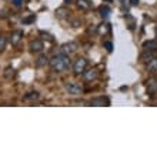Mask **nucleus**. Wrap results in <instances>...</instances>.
Wrapping results in <instances>:
<instances>
[{"instance_id":"nucleus-1","label":"nucleus","mask_w":157,"mask_h":157,"mask_svg":"<svg viewBox=\"0 0 157 157\" xmlns=\"http://www.w3.org/2000/svg\"><path fill=\"white\" fill-rule=\"evenodd\" d=\"M49 66L50 69L56 73H63V71L69 70L71 67V60L69 57V54H64V53H60V54H56L53 57L49 60Z\"/></svg>"},{"instance_id":"nucleus-2","label":"nucleus","mask_w":157,"mask_h":157,"mask_svg":"<svg viewBox=\"0 0 157 157\" xmlns=\"http://www.w3.org/2000/svg\"><path fill=\"white\" fill-rule=\"evenodd\" d=\"M87 64H89V62H87L86 57H78L77 60L71 64V66H73V73H75L76 76L83 75V71L87 69Z\"/></svg>"},{"instance_id":"nucleus-3","label":"nucleus","mask_w":157,"mask_h":157,"mask_svg":"<svg viewBox=\"0 0 157 157\" xmlns=\"http://www.w3.org/2000/svg\"><path fill=\"white\" fill-rule=\"evenodd\" d=\"M64 89H66V91L69 93V94H71V96H80V94H83V86L80 84V83L69 82V83H66Z\"/></svg>"},{"instance_id":"nucleus-4","label":"nucleus","mask_w":157,"mask_h":157,"mask_svg":"<svg viewBox=\"0 0 157 157\" xmlns=\"http://www.w3.org/2000/svg\"><path fill=\"white\" fill-rule=\"evenodd\" d=\"M83 80L87 83H91L94 82V80H97L99 78V70L97 69H94V67H91V69H86V70L83 71Z\"/></svg>"},{"instance_id":"nucleus-5","label":"nucleus","mask_w":157,"mask_h":157,"mask_svg":"<svg viewBox=\"0 0 157 157\" xmlns=\"http://www.w3.org/2000/svg\"><path fill=\"white\" fill-rule=\"evenodd\" d=\"M146 90L149 96L157 94V77H149L146 82Z\"/></svg>"},{"instance_id":"nucleus-6","label":"nucleus","mask_w":157,"mask_h":157,"mask_svg":"<svg viewBox=\"0 0 157 157\" xmlns=\"http://www.w3.org/2000/svg\"><path fill=\"white\" fill-rule=\"evenodd\" d=\"M90 106H94V107H99V106H110V99L106 97V96H99V97H94L89 101Z\"/></svg>"},{"instance_id":"nucleus-7","label":"nucleus","mask_w":157,"mask_h":157,"mask_svg":"<svg viewBox=\"0 0 157 157\" xmlns=\"http://www.w3.org/2000/svg\"><path fill=\"white\" fill-rule=\"evenodd\" d=\"M29 49L32 53H40L41 50L44 49V43H43V40H40V39H34V40L30 41Z\"/></svg>"},{"instance_id":"nucleus-8","label":"nucleus","mask_w":157,"mask_h":157,"mask_svg":"<svg viewBox=\"0 0 157 157\" xmlns=\"http://www.w3.org/2000/svg\"><path fill=\"white\" fill-rule=\"evenodd\" d=\"M77 43H75V41H69V43H64V44L62 46V53L64 54H71L75 53L76 50H77Z\"/></svg>"},{"instance_id":"nucleus-9","label":"nucleus","mask_w":157,"mask_h":157,"mask_svg":"<svg viewBox=\"0 0 157 157\" xmlns=\"http://www.w3.org/2000/svg\"><path fill=\"white\" fill-rule=\"evenodd\" d=\"M21 39H23V30H14L12 33V36H10V39H9V41L13 46H17L21 41Z\"/></svg>"},{"instance_id":"nucleus-10","label":"nucleus","mask_w":157,"mask_h":157,"mask_svg":"<svg viewBox=\"0 0 157 157\" xmlns=\"http://www.w3.org/2000/svg\"><path fill=\"white\" fill-rule=\"evenodd\" d=\"M143 49L146 50V52H157V40L156 39H153V40H149L146 41L144 44H143Z\"/></svg>"},{"instance_id":"nucleus-11","label":"nucleus","mask_w":157,"mask_h":157,"mask_svg":"<svg viewBox=\"0 0 157 157\" xmlns=\"http://www.w3.org/2000/svg\"><path fill=\"white\" fill-rule=\"evenodd\" d=\"M39 99H40V94L37 91H29V93H26L23 96V100H26V101H34V100H39Z\"/></svg>"},{"instance_id":"nucleus-12","label":"nucleus","mask_w":157,"mask_h":157,"mask_svg":"<svg viewBox=\"0 0 157 157\" xmlns=\"http://www.w3.org/2000/svg\"><path fill=\"white\" fill-rule=\"evenodd\" d=\"M46 64H49V59H47L46 54H41V56H39V57L36 59V67L41 69V67H44Z\"/></svg>"},{"instance_id":"nucleus-13","label":"nucleus","mask_w":157,"mask_h":157,"mask_svg":"<svg viewBox=\"0 0 157 157\" xmlns=\"http://www.w3.org/2000/svg\"><path fill=\"white\" fill-rule=\"evenodd\" d=\"M147 70L151 71V73H157V57H153L149 60V63H147Z\"/></svg>"},{"instance_id":"nucleus-14","label":"nucleus","mask_w":157,"mask_h":157,"mask_svg":"<svg viewBox=\"0 0 157 157\" xmlns=\"http://www.w3.org/2000/svg\"><path fill=\"white\" fill-rule=\"evenodd\" d=\"M54 14H56L57 19H64V17H67V14H69V10H67L66 7H59V9H56Z\"/></svg>"},{"instance_id":"nucleus-15","label":"nucleus","mask_w":157,"mask_h":157,"mask_svg":"<svg viewBox=\"0 0 157 157\" xmlns=\"http://www.w3.org/2000/svg\"><path fill=\"white\" fill-rule=\"evenodd\" d=\"M77 6L82 9V10H89V9H91L90 0H77Z\"/></svg>"},{"instance_id":"nucleus-16","label":"nucleus","mask_w":157,"mask_h":157,"mask_svg":"<svg viewBox=\"0 0 157 157\" xmlns=\"http://www.w3.org/2000/svg\"><path fill=\"white\" fill-rule=\"evenodd\" d=\"M16 75V71H14V69H13V67H6V69H4V71H3V76L6 78H12L13 76Z\"/></svg>"},{"instance_id":"nucleus-17","label":"nucleus","mask_w":157,"mask_h":157,"mask_svg":"<svg viewBox=\"0 0 157 157\" xmlns=\"http://www.w3.org/2000/svg\"><path fill=\"white\" fill-rule=\"evenodd\" d=\"M6 44H7V39H6V36L0 34V53L6 49Z\"/></svg>"},{"instance_id":"nucleus-18","label":"nucleus","mask_w":157,"mask_h":157,"mask_svg":"<svg viewBox=\"0 0 157 157\" xmlns=\"http://www.w3.org/2000/svg\"><path fill=\"white\" fill-rule=\"evenodd\" d=\"M154 56H153V52H146L144 50V53L141 54V59L144 60V62H149L150 59H153Z\"/></svg>"},{"instance_id":"nucleus-19","label":"nucleus","mask_w":157,"mask_h":157,"mask_svg":"<svg viewBox=\"0 0 157 157\" xmlns=\"http://www.w3.org/2000/svg\"><path fill=\"white\" fill-rule=\"evenodd\" d=\"M100 13H101V16L103 17H107L109 13H110V7H107V6H101V7H100Z\"/></svg>"},{"instance_id":"nucleus-20","label":"nucleus","mask_w":157,"mask_h":157,"mask_svg":"<svg viewBox=\"0 0 157 157\" xmlns=\"http://www.w3.org/2000/svg\"><path fill=\"white\" fill-rule=\"evenodd\" d=\"M36 20V16L34 14H32V16H29V17H26V19H23V25H29V23H33V21Z\"/></svg>"},{"instance_id":"nucleus-21","label":"nucleus","mask_w":157,"mask_h":157,"mask_svg":"<svg viewBox=\"0 0 157 157\" xmlns=\"http://www.w3.org/2000/svg\"><path fill=\"white\" fill-rule=\"evenodd\" d=\"M104 47L107 49V52H113V43L112 41H104Z\"/></svg>"},{"instance_id":"nucleus-22","label":"nucleus","mask_w":157,"mask_h":157,"mask_svg":"<svg viewBox=\"0 0 157 157\" xmlns=\"http://www.w3.org/2000/svg\"><path fill=\"white\" fill-rule=\"evenodd\" d=\"M23 2H25V0H12V3L14 7H20L21 4H23Z\"/></svg>"},{"instance_id":"nucleus-23","label":"nucleus","mask_w":157,"mask_h":157,"mask_svg":"<svg viewBox=\"0 0 157 157\" xmlns=\"http://www.w3.org/2000/svg\"><path fill=\"white\" fill-rule=\"evenodd\" d=\"M139 3H140V0H130L132 6H139Z\"/></svg>"},{"instance_id":"nucleus-24","label":"nucleus","mask_w":157,"mask_h":157,"mask_svg":"<svg viewBox=\"0 0 157 157\" xmlns=\"http://www.w3.org/2000/svg\"><path fill=\"white\" fill-rule=\"evenodd\" d=\"M64 2H69V3H70V2H71V0H64Z\"/></svg>"},{"instance_id":"nucleus-25","label":"nucleus","mask_w":157,"mask_h":157,"mask_svg":"<svg viewBox=\"0 0 157 157\" xmlns=\"http://www.w3.org/2000/svg\"><path fill=\"white\" fill-rule=\"evenodd\" d=\"M106 2H112V0H106Z\"/></svg>"}]
</instances>
